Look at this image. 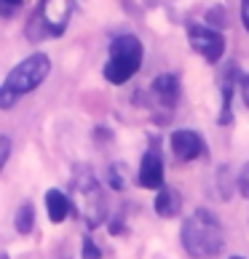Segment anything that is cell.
<instances>
[{
    "label": "cell",
    "instance_id": "6da1fadb",
    "mask_svg": "<svg viewBox=\"0 0 249 259\" xmlns=\"http://www.w3.org/2000/svg\"><path fill=\"white\" fill-rule=\"evenodd\" d=\"M180 238H183L185 251L193 259H212L223 251V243H225L223 225H220V219L206 208H196L193 214L185 219Z\"/></svg>",
    "mask_w": 249,
    "mask_h": 259
},
{
    "label": "cell",
    "instance_id": "7a4b0ae2",
    "mask_svg": "<svg viewBox=\"0 0 249 259\" xmlns=\"http://www.w3.org/2000/svg\"><path fill=\"white\" fill-rule=\"evenodd\" d=\"M49 70H51V59L46 54H30L24 62H19L3 80V89H0V107L8 110L19 97H24V94H30L32 89H38V85L46 80Z\"/></svg>",
    "mask_w": 249,
    "mask_h": 259
},
{
    "label": "cell",
    "instance_id": "3957f363",
    "mask_svg": "<svg viewBox=\"0 0 249 259\" xmlns=\"http://www.w3.org/2000/svg\"><path fill=\"white\" fill-rule=\"evenodd\" d=\"M142 43L134 35H118L113 37L110 51H108V62H104V78L113 85L126 83L131 75H137L142 67Z\"/></svg>",
    "mask_w": 249,
    "mask_h": 259
},
{
    "label": "cell",
    "instance_id": "277c9868",
    "mask_svg": "<svg viewBox=\"0 0 249 259\" xmlns=\"http://www.w3.org/2000/svg\"><path fill=\"white\" fill-rule=\"evenodd\" d=\"M188 43L196 54H201L206 62H217L225 54V37L217 27L206 24H190L188 27Z\"/></svg>",
    "mask_w": 249,
    "mask_h": 259
},
{
    "label": "cell",
    "instance_id": "5b68a950",
    "mask_svg": "<svg viewBox=\"0 0 249 259\" xmlns=\"http://www.w3.org/2000/svg\"><path fill=\"white\" fill-rule=\"evenodd\" d=\"M70 14H73V0H43L35 22H41V27L49 35H59L70 22Z\"/></svg>",
    "mask_w": 249,
    "mask_h": 259
},
{
    "label": "cell",
    "instance_id": "8992f818",
    "mask_svg": "<svg viewBox=\"0 0 249 259\" xmlns=\"http://www.w3.org/2000/svg\"><path fill=\"white\" fill-rule=\"evenodd\" d=\"M169 147H171V152H174L177 160L188 163V160H196L201 152H204V139H201L196 131H190V128H180V131L171 134Z\"/></svg>",
    "mask_w": 249,
    "mask_h": 259
},
{
    "label": "cell",
    "instance_id": "52a82bcc",
    "mask_svg": "<svg viewBox=\"0 0 249 259\" xmlns=\"http://www.w3.org/2000/svg\"><path fill=\"white\" fill-rule=\"evenodd\" d=\"M139 185L145 190H164V160L156 150H148L139 163Z\"/></svg>",
    "mask_w": 249,
    "mask_h": 259
},
{
    "label": "cell",
    "instance_id": "ba28073f",
    "mask_svg": "<svg viewBox=\"0 0 249 259\" xmlns=\"http://www.w3.org/2000/svg\"><path fill=\"white\" fill-rule=\"evenodd\" d=\"M180 208H183V198H180V193L174 187L158 190V195H156V214L158 217L171 219V217L180 214Z\"/></svg>",
    "mask_w": 249,
    "mask_h": 259
},
{
    "label": "cell",
    "instance_id": "9c48e42d",
    "mask_svg": "<svg viewBox=\"0 0 249 259\" xmlns=\"http://www.w3.org/2000/svg\"><path fill=\"white\" fill-rule=\"evenodd\" d=\"M153 91L158 94V99L164 104H174L180 99V80L174 72H161L156 80H153Z\"/></svg>",
    "mask_w": 249,
    "mask_h": 259
},
{
    "label": "cell",
    "instance_id": "30bf717a",
    "mask_svg": "<svg viewBox=\"0 0 249 259\" xmlns=\"http://www.w3.org/2000/svg\"><path fill=\"white\" fill-rule=\"evenodd\" d=\"M46 211H49L51 222H64L70 217V198H67L62 190H49L46 193Z\"/></svg>",
    "mask_w": 249,
    "mask_h": 259
},
{
    "label": "cell",
    "instance_id": "8fae6325",
    "mask_svg": "<svg viewBox=\"0 0 249 259\" xmlns=\"http://www.w3.org/2000/svg\"><path fill=\"white\" fill-rule=\"evenodd\" d=\"M32 222H35V211H32V203H22L16 211V230L22 235H27L32 230Z\"/></svg>",
    "mask_w": 249,
    "mask_h": 259
},
{
    "label": "cell",
    "instance_id": "7c38bea8",
    "mask_svg": "<svg viewBox=\"0 0 249 259\" xmlns=\"http://www.w3.org/2000/svg\"><path fill=\"white\" fill-rule=\"evenodd\" d=\"M83 259H102V251L91 238H83Z\"/></svg>",
    "mask_w": 249,
    "mask_h": 259
},
{
    "label": "cell",
    "instance_id": "4fadbf2b",
    "mask_svg": "<svg viewBox=\"0 0 249 259\" xmlns=\"http://www.w3.org/2000/svg\"><path fill=\"white\" fill-rule=\"evenodd\" d=\"M238 190H241L244 198H249V163L241 168V174H238Z\"/></svg>",
    "mask_w": 249,
    "mask_h": 259
},
{
    "label": "cell",
    "instance_id": "5bb4252c",
    "mask_svg": "<svg viewBox=\"0 0 249 259\" xmlns=\"http://www.w3.org/2000/svg\"><path fill=\"white\" fill-rule=\"evenodd\" d=\"M241 97H244V104L249 107V72L244 75V80H241Z\"/></svg>",
    "mask_w": 249,
    "mask_h": 259
},
{
    "label": "cell",
    "instance_id": "9a60e30c",
    "mask_svg": "<svg viewBox=\"0 0 249 259\" xmlns=\"http://www.w3.org/2000/svg\"><path fill=\"white\" fill-rule=\"evenodd\" d=\"M241 22H244V27L249 30V0H241Z\"/></svg>",
    "mask_w": 249,
    "mask_h": 259
},
{
    "label": "cell",
    "instance_id": "2e32d148",
    "mask_svg": "<svg viewBox=\"0 0 249 259\" xmlns=\"http://www.w3.org/2000/svg\"><path fill=\"white\" fill-rule=\"evenodd\" d=\"M6 158H8V139L3 137V155H0V166L6 163Z\"/></svg>",
    "mask_w": 249,
    "mask_h": 259
},
{
    "label": "cell",
    "instance_id": "e0dca14e",
    "mask_svg": "<svg viewBox=\"0 0 249 259\" xmlns=\"http://www.w3.org/2000/svg\"><path fill=\"white\" fill-rule=\"evenodd\" d=\"M3 6L6 8H16V6H22V0H3Z\"/></svg>",
    "mask_w": 249,
    "mask_h": 259
},
{
    "label": "cell",
    "instance_id": "ac0fdd59",
    "mask_svg": "<svg viewBox=\"0 0 249 259\" xmlns=\"http://www.w3.org/2000/svg\"><path fill=\"white\" fill-rule=\"evenodd\" d=\"M231 259H244V256H231Z\"/></svg>",
    "mask_w": 249,
    "mask_h": 259
}]
</instances>
